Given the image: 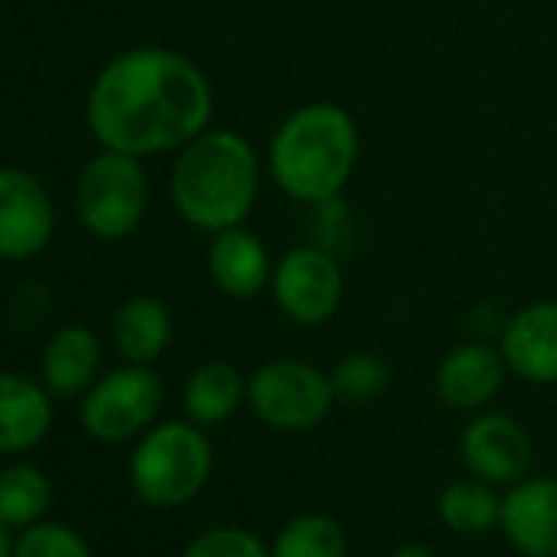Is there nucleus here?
<instances>
[{"mask_svg": "<svg viewBox=\"0 0 557 557\" xmlns=\"http://www.w3.org/2000/svg\"><path fill=\"white\" fill-rule=\"evenodd\" d=\"M213 449L194 423H161L132 453V488L141 502L174 508L190 502L210 479Z\"/></svg>", "mask_w": 557, "mask_h": 557, "instance_id": "4", "label": "nucleus"}, {"mask_svg": "<svg viewBox=\"0 0 557 557\" xmlns=\"http://www.w3.org/2000/svg\"><path fill=\"white\" fill-rule=\"evenodd\" d=\"M161 397V377L148 371V364H128L89 391L83 404V426L102 443L128 440L154 420Z\"/></svg>", "mask_w": 557, "mask_h": 557, "instance_id": "8", "label": "nucleus"}, {"mask_svg": "<svg viewBox=\"0 0 557 557\" xmlns=\"http://www.w3.org/2000/svg\"><path fill=\"white\" fill-rule=\"evenodd\" d=\"M0 557H14V544H11V534H8L4 521H0Z\"/></svg>", "mask_w": 557, "mask_h": 557, "instance_id": "26", "label": "nucleus"}, {"mask_svg": "<svg viewBox=\"0 0 557 557\" xmlns=\"http://www.w3.org/2000/svg\"><path fill=\"white\" fill-rule=\"evenodd\" d=\"M210 275L213 283L230 296V299H256L269 283H272V259L269 249L262 246V239L249 230L239 226H226L220 233H213L210 252Z\"/></svg>", "mask_w": 557, "mask_h": 557, "instance_id": "14", "label": "nucleus"}, {"mask_svg": "<svg viewBox=\"0 0 557 557\" xmlns=\"http://www.w3.org/2000/svg\"><path fill=\"white\" fill-rule=\"evenodd\" d=\"M14 557H96V554L79 531L53 521H37L24 528V534L17 537Z\"/></svg>", "mask_w": 557, "mask_h": 557, "instance_id": "23", "label": "nucleus"}, {"mask_svg": "<svg viewBox=\"0 0 557 557\" xmlns=\"http://www.w3.org/2000/svg\"><path fill=\"white\" fill-rule=\"evenodd\" d=\"M462 462L488 485H515L528 475L531 440L518 420L505 413H482L462 430Z\"/></svg>", "mask_w": 557, "mask_h": 557, "instance_id": "10", "label": "nucleus"}, {"mask_svg": "<svg viewBox=\"0 0 557 557\" xmlns=\"http://www.w3.org/2000/svg\"><path fill=\"white\" fill-rule=\"evenodd\" d=\"M246 400L252 413L283 433L315 430L335 407L332 374L319 371L309 361L278 358L252 371L246 384Z\"/></svg>", "mask_w": 557, "mask_h": 557, "instance_id": "5", "label": "nucleus"}, {"mask_svg": "<svg viewBox=\"0 0 557 557\" xmlns=\"http://www.w3.org/2000/svg\"><path fill=\"white\" fill-rule=\"evenodd\" d=\"M99 371V342L89 329H60L44 351V381L53 394H83Z\"/></svg>", "mask_w": 557, "mask_h": 557, "instance_id": "16", "label": "nucleus"}, {"mask_svg": "<svg viewBox=\"0 0 557 557\" xmlns=\"http://www.w3.org/2000/svg\"><path fill=\"white\" fill-rule=\"evenodd\" d=\"M184 557H272V550L246 528H210L187 544Z\"/></svg>", "mask_w": 557, "mask_h": 557, "instance_id": "24", "label": "nucleus"}, {"mask_svg": "<svg viewBox=\"0 0 557 557\" xmlns=\"http://www.w3.org/2000/svg\"><path fill=\"white\" fill-rule=\"evenodd\" d=\"M256 197L259 158L243 135L207 128L181 148L171 174V200L190 226L207 233L239 226Z\"/></svg>", "mask_w": 557, "mask_h": 557, "instance_id": "3", "label": "nucleus"}, {"mask_svg": "<svg viewBox=\"0 0 557 557\" xmlns=\"http://www.w3.org/2000/svg\"><path fill=\"white\" fill-rule=\"evenodd\" d=\"M115 345L128 364H151L171 345V312L151 299H128L115 315Z\"/></svg>", "mask_w": 557, "mask_h": 557, "instance_id": "18", "label": "nucleus"}, {"mask_svg": "<svg viewBox=\"0 0 557 557\" xmlns=\"http://www.w3.org/2000/svg\"><path fill=\"white\" fill-rule=\"evenodd\" d=\"M53 410L40 384L0 374V453L34 449L50 430Z\"/></svg>", "mask_w": 557, "mask_h": 557, "instance_id": "15", "label": "nucleus"}, {"mask_svg": "<svg viewBox=\"0 0 557 557\" xmlns=\"http://www.w3.org/2000/svg\"><path fill=\"white\" fill-rule=\"evenodd\" d=\"M498 524L524 557H557V479H521L502 498Z\"/></svg>", "mask_w": 557, "mask_h": 557, "instance_id": "11", "label": "nucleus"}, {"mask_svg": "<svg viewBox=\"0 0 557 557\" xmlns=\"http://www.w3.org/2000/svg\"><path fill=\"white\" fill-rule=\"evenodd\" d=\"M391 557H433V550L423 547V544H404V547H397Z\"/></svg>", "mask_w": 557, "mask_h": 557, "instance_id": "25", "label": "nucleus"}, {"mask_svg": "<svg viewBox=\"0 0 557 557\" xmlns=\"http://www.w3.org/2000/svg\"><path fill=\"white\" fill-rule=\"evenodd\" d=\"M272 299L289 322L315 329L338 315L345 272L322 246H296L272 265Z\"/></svg>", "mask_w": 557, "mask_h": 557, "instance_id": "7", "label": "nucleus"}, {"mask_svg": "<svg viewBox=\"0 0 557 557\" xmlns=\"http://www.w3.org/2000/svg\"><path fill=\"white\" fill-rule=\"evenodd\" d=\"M53 236V203L27 171H0V256H37Z\"/></svg>", "mask_w": 557, "mask_h": 557, "instance_id": "9", "label": "nucleus"}, {"mask_svg": "<svg viewBox=\"0 0 557 557\" xmlns=\"http://www.w3.org/2000/svg\"><path fill=\"white\" fill-rule=\"evenodd\" d=\"M213 89L197 63L174 50L141 47L115 57L92 86L89 128L109 151L161 154L207 132Z\"/></svg>", "mask_w": 557, "mask_h": 557, "instance_id": "1", "label": "nucleus"}, {"mask_svg": "<svg viewBox=\"0 0 557 557\" xmlns=\"http://www.w3.org/2000/svg\"><path fill=\"white\" fill-rule=\"evenodd\" d=\"M332 387H335V397L345 404H371L391 387V368L381 355L358 351L335 364Z\"/></svg>", "mask_w": 557, "mask_h": 557, "instance_id": "22", "label": "nucleus"}, {"mask_svg": "<svg viewBox=\"0 0 557 557\" xmlns=\"http://www.w3.org/2000/svg\"><path fill=\"white\" fill-rule=\"evenodd\" d=\"M148 210V177L135 154L109 151L92 158L79 181V216L102 239L128 236Z\"/></svg>", "mask_w": 557, "mask_h": 557, "instance_id": "6", "label": "nucleus"}, {"mask_svg": "<svg viewBox=\"0 0 557 557\" xmlns=\"http://www.w3.org/2000/svg\"><path fill=\"white\" fill-rule=\"evenodd\" d=\"M272 557H348V537L329 515H299L275 534Z\"/></svg>", "mask_w": 557, "mask_h": 557, "instance_id": "21", "label": "nucleus"}, {"mask_svg": "<svg viewBox=\"0 0 557 557\" xmlns=\"http://www.w3.org/2000/svg\"><path fill=\"white\" fill-rule=\"evenodd\" d=\"M502 358L531 384H557V302H531L502 329Z\"/></svg>", "mask_w": 557, "mask_h": 557, "instance_id": "12", "label": "nucleus"}, {"mask_svg": "<svg viewBox=\"0 0 557 557\" xmlns=\"http://www.w3.org/2000/svg\"><path fill=\"white\" fill-rule=\"evenodd\" d=\"M358 125L335 102H309L275 128L269 174L299 203L325 207L342 197L358 164Z\"/></svg>", "mask_w": 557, "mask_h": 557, "instance_id": "2", "label": "nucleus"}, {"mask_svg": "<svg viewBox=\"0 0 557 557\" xmlns=\"http://www.w3.org/2000/svg\"><path fill=\"white\" fill-rule=\"evenodd\" d=\"M246 384L243 374L230 361H207L200 364L184 387V407L187 417L200 426H213L230 420L239 404L246 400Z\"/></svg>", "mask_w": 557, "mask_h": 557, "instance_id": "17", "label": "nucleus"}, {"mask_svg": "<svg viewBox=\"0 0 557 557\" xmlns=\"http://www.w3.org/2000/svg\"><path fill=\"white\" fill-rule=\"evenodd\" d=\"M440 521L459 534H479L488 531L492 524H498L502 515V498L495 495V488L482 479H459L453 485H446L440 492L436 502Z\"/></svg>", "mask_w": 557, "mask_h": 557, "instance_id": "19", "label": "nucleus"}, {"mask_svg": "<svg viewBox=\"0 0 557 557\" xmlns=\"http://www.w3.org/2000/svg\"><path fill=\"white\" fill-rule=\"evenodd\" d=\"M508 364L498 348L472 342L453 348L436 368V394L456 410H479L502 391Z\"/></svg>", "mask_w": 557, "mask_h": 557, "instance_id": "13", "label": "nucleus"}, {"mask_svg": "<svg viewBox=\"0 0 557 557\" xmlns=\"http://www.w3.org/2000/svg\"><path fill=\"white\" fill-rule=\"evenodd\" d=\"M50 505V479L34 466L0 469V521L8 528H30Z\"/></svg>", "mask_w": 557, "mask_h": 557, "instance_id": "20", "label": "nucleus"}]
</instances>
